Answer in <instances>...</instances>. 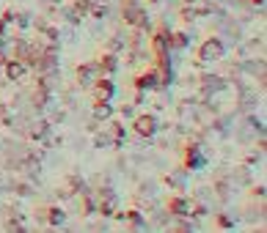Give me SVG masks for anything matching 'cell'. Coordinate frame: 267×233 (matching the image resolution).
Here are the masks:
<instances>
[{"label":"cell","mask_w":267,"mask_h":233,"mask_svg":"<svg viewBox=\"0 0 267 233\" xmlns=\"http://www.w3.org/2000/svg\"><path fill=\"white\" fill-rule=\"evenodd\" d=\"M108 116H110V107L102 102V107H96V118H108Z\"/></svg>","instance_id":"cell-8"},{"label":"cell","mask_w":267,"mask_h":233,"mask_svg":"<svg viewBox=\"0 0 267 233\" xmlns=\"http://www.w3.org/2000/svg\"><path fill=\"white\" fill-rule=\"evenodd\" d=\"M220 55H223L220 42H207L204 47H201V60H218Z\"/></svg>","instance_id":"cell-1"},{"label":"cell","mask_w":267,"mask_h":233,"mask_svg":"<svg viewBox=\"0 0 267 233\" xmlns=\"http://www.w3.org/2000/svg\"><path fill=\"white\" fill-rule=\"evenodd\" d=\"M6 74H9L11 80H19V77L25 74V66H22V63H17V60H14V63H9V66H6Z\"/></svg>","instance_id":"cell-4"},{"label":"cell","mask_w":267,"mask_h":233,"mask_svg":"<svg viewBox=\"0 0 267 233\" xmlns=\"http://www.w3.org/2000/svg\"><path fill=\"white\" fill-rule=\"evenodd\" d=\"M155 80H157V74H143L141 77V88H152V85H155Z\"/></svg>","instance_id":"cell-7"},{"label":"cell","mask_w":267,"mask_h":233,"mask_svg":"<svg viewBox=\"0 0 267 233\" xmlns=\"http://www.w3.org/2000/svg\"><path fill=\"white\" fill-rule=\"evenodd\" d=\"M173 211H176V214H185V211H188L185 200H176V203H173Z\"/></svg>","instance_id":"cell-9"},{"label":"cell","mask_w":267,"mask_h":233,"mask_svg":"<svg viewBox=\"0 0 267 233\" xmlns=\"http://www.w3.org/2000/svg\"><path fill=\"white\" fill-rule=\"evenodd\" d=\"M127 19H129V22H135V25L143 22V19H141V9H138V6H127Z\"/></svg>","instance_id":"cell-6"},{"label":"cell","mask_w":267,"mask_h":233,"mask_svg":"<svg viewBox=\"0 0 267 233\" xmlns=\"http://www.w3.org/2000/svg\"><path fill=\"white\" fill-rule=\"evenodd\" d=\"M110 93H113V85L110 83H99V88H96V99L108 102V99H110Z\"/></svg>","instance_id":"cell-5"},{"label":"cell","mask_w":267,"mask_h":233,"mask_svg":"<svg viewBox=\"0 0 267 233\" xmlns=\"http://www.w3.org/2000/svg\"><path fill=\"white\" fill-rule=\"evenodd\" d=\"M96 72H99L96 66H83V69H80V83L91 85V83H94V77H96Z\"/></svg>","instance_id":"cell-3"},{"label":"cell","mask_w":267,"mask_h":233,"mask_svg":"<svg viewBox=\"0 0 267 233\" xmlns=\"http://www.w3.org/2000/svg\"><path fill=\"white\" fill-rule=\"evenodd\" d=\"M135 126H138L141 134H152V132H155V118L143 116V118H138V121H135Z\"/></svg>","instance_id":"cell-2"}]
</instances>
